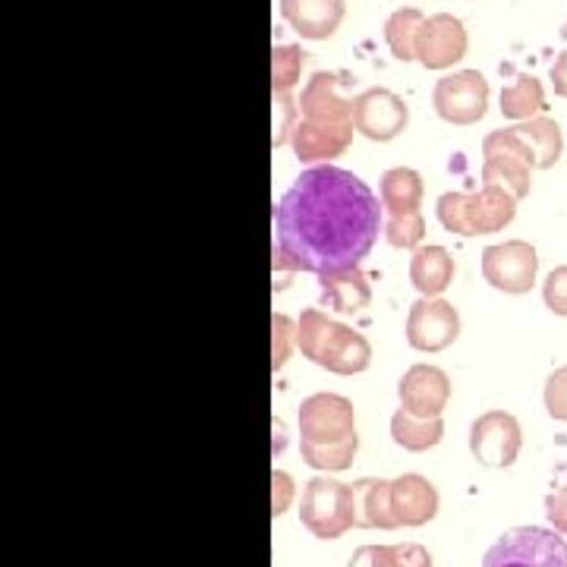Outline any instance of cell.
Listing matches in <instances>:
<instances>
[{"instance_id": "cell-8", "label": "cell", "mask_w": 567, "mask_h": 567, "mask_svg": "<svg viewBox=\"0 0 567 567\" xmlns=\"http://www.w3.org/2000/svg\"><path fill=\"white\" fill-rule=\"evenodd\" d=\"M353 567H398V555L394 548H363Z\"/></svg>"}, {"instance_id": "cell-7", "label": "cell", "mask_w": 567, "mask_h": 567, "mask_svg": "<svg viewBox=\"0 0 567 567\" xmlns=\"http://www.w3.org/2000/svg\"><path fill=\"white\" fill-rule=\"evenodd\" d=\"M394 507H398V520L404 524H423L435 514V492L425 486L423 480L406 476L394 488Z\"/></svg>"}, {"instance_id": "cell-9", "label": "cell", "mask_w": 567, "mask_h": 567, "mask_svg": "<svg viewBox=\"0 0 567 567\" xmlns=\"http://www.w3.org/2000/svg\"><path fill=\"white\" fill-rule=\"evenodd\" d=\"M548 517H551L561 529H567V495L548 498Z\"/></svg>"}, {"instance_id": "cell-3", "label": "cell", "mask_w": 567, "mask_h": 567, "mask_svg": "<svg viewBox=\"0 0 567 567\" xmlns=\"http://www.w3.org/2000/svg\"><path fill=\"white\" fill-rule=\"evenodd\" d=\"M347 502H353V495L341 488L338 483H322L316 480L306 492L303 520L316 529L319 536H338L341 529L353 520V514H344Z\"/></svg>"}, {"instance_id": "cell-2", "label": "cell", "mask_w": 567, "mask_h": 567, "mask_svg": "<svg viewBox=\"0 0 567 567\" xmlns=\"http://www.w3.org/2000/svg\"><path fill=\"white\" fill-rule=\"evenodd\" d=\"M483 567H567V543L543 527H514L488 548Z\"/></svg>"}, {"instance_id": "cell-6", "label": "cell", "mask_w": 567, "mask_h": 567, "mask_svg": "<svg viewBox=\"0 0 567 567\" xmlns=\"http://www.w3.org/2000/svg\"><path fill=\"white\" fill-rule=\"evenodd\" d=\"M404 104L388 92H369L360 102V126L372 140H388L404 123Z\"/></svg>"}, {"instance_id": "cell-4", "label": "cell", "mask_w": 567, "mask_h": 567, "mask_svg": "<svg viewBox=\"0 0 567 567\" xmlns=\"http://www.w3.org/2000/svg\"><path fill=\"white\" fill-rule=\"evenodd\" d=\"M435 102H439L442 117H447V121H476L486 111V82L476 73H461V76L442 80L439 92H435Z\"/></svg>"}, {"instance_id": "cell-1", "label": "cell", "mask_w": 567, "mask_h": 567, "mask_svg": "<svg viewBox=\"0 0 567 567\" xmlns=\"http://www.w3.org/2000/svg\"><path fill=\"white\" fill-rule=\"evenodd\" d=\"M382 227V205L357 174L309 167L275 208L278 252L287 265L338 275L365 259Z\"/></svg>"}, {"instance_id": "cell-5", "label": "cell", "mask_w": 567, "mask_h": 567, "mask_svg": "<svg viewBox=\"0 0 567 567\" xmlns=\"http://www.w3.org/2000/svg\"><path fill=\"white\" fill-rule=\"evenodd\" d=\"M284 17L309 39H324L341 20V0H284Z\"/></svg>"}]
</instances>
